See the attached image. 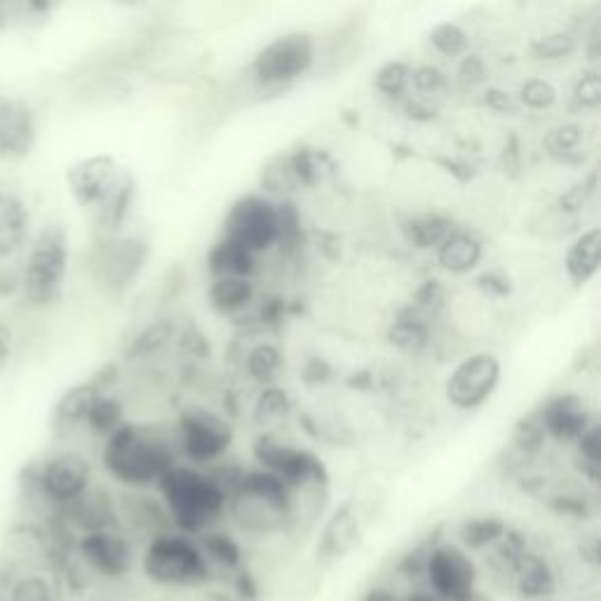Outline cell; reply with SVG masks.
<instances>
[{
    "mask_svg": "<svg viewBox=\"0 0 601 601\" xmlns=\"http://www.w3.org/2000/svg\"><path fill=\"white\" fill-rule=\"evenodd\" d=\"M179 464L176 442L155 426L125 424L104 439L102 466L118 487L146 491Z\"/></svg>",
    "mask_w": 601,
    "mask_h": 601,
    "instance_id": "cell-1",
    "label": "cell"
},
{
    "mask_svg": "<svg viewBox=\"0 0 601 601\" xmlns=\"http://www.w3.org/2000/svg\"><path fill=\"white\" fill-rule=\"evenodd\" d=\"M67 186L75 205L90 212L109 233L128 222L134 203V179L106 153L80 157L67 170Z\"/></svg>",
    "mask_w": 601,
    "mask_h": 601,
    "instance_id": "cell-2",
    "label": "cell"
},
{
    "mask_svg": "<svg viewBox=\"0 0 601 601\" xmlns=\"http://www.w3.org/2000/svg\"><path fill=\"white\" fill-rule=\"evenodd\" d=\"M172 529L191 538L216 529L228 510V496L214 479L186 464L172 466L155 485Z\"/></svg>",
    "mask_w": 601,
    "mask_h": 601,
    "instance_id": "cell-3",
    "label": "cell"
},
{
    "mask_svg": "<svg viewBox=\"0 0 601 601\" xmlns=\"http://www.w3.org/2000/svg\"><path fill=\"white\" fill-rule=\"evenodd\" d=\"M294 491L283 479L262 470H245L228 498V510L243 531L271 533L283 529L294 515Z\"/></svg>",
    "mask_w": 601,
    "mask_h": 601,
    "instance_id": "cell-4",
    "label": "cell"
},
{
    "mask_svg": "<svg viewBox=\"0 0 601 601\" xmlns=\"http://www.w3.org/2000/svg\"><path fill=\"white\" fill-rule=\"evenodd\" d=\"M139 564L149 580L167 588H197L212 580V567L197 540L184 533H160L146 540Z\"/></svg>",
    "mask_w": 601,
    "mask_h": 601,
    "instance_id": "cell-5",
    "label": "cell"
},
{
    "mask_svg": "<svg viewBox=\"0 0 601 601\" xmlns=\"http://www.w3.org/2000/svg\"><path fill=\"white\" fill-rule=\"evenodd\" d=\"M71 262L69 233L62 224H48L40 231L29 249L24 266V298L35 308L54 306L64 294Z\"/></svg>",
    "mask_w": 601,
    "mask_h": 601,
    "instance_id": "cell-6",
    "label": "cell"
},
{
    "mask_svg": "<svg viewBox=\"0 0 601 601\" xmlns=\"http://www.w3.org/2000/svg\"><path fill=\"white\" fill-rule=\"evenodd\" d=\"M94 487L90 460L73 449L54 451L33 470L31 491L50 517L78 503Z\"/></svg>",
    "mask_w": 601,
    "mask_h": 601,
    "instance_id": "cell-7",
    "label": "cell"
},
{
    "mask_svg": "<svg viewBox=\"0 0 601 601\" xmlns=\"http://www.w3.org/2000/svg\"><path fill=\"white\" fill-rule=\"evenodd\" d=\"M317 59L315 38L308 31H289L273 38L252 59L249 71L256 85L266 90L289 88L310 73Z\"/></svg>",
    "mask_w": 601,
    "mask_h": 601,
    "instance_id": "cell-8",
    "label": "cell"
},
{
    "mask_svg": "<svg viewBox=\"0 0 601 601\" xmlns=\"http://www.w3.org/2000/svg\"><path fill=\"white\" fill-rule=\"evenodd\" d=\"M233 426L222 414L205 407H186L176 420V454L186 460V466L207 470L224 460L233 447Z\"/></svg>",
    "mask_w": 601,
    "mask_h": 601,
    "instance_id": "cell-9",
    "label": "cell"
},
{
    "mask_svg": "<svg viewBox=\"0 0 601 601\" xmlns=\"http://www.w3.org/2000/svg\"><path fill=\"white\" fill-rule=\"evenodd\" d=\"M256 468H262L283 482L296 493L298 489H323L327 487L325 464L313 451L294 447L285 439L275 437L273 432H262L252 447Z\"/></svg>",
    "mask_w": 601,
    "mask_h": 601,
    "instance_id": "cell-10",
    "label": "cell"
},
{
    "mask_svg": "<svg viewBox=\"0 0 601 601\" xmlns=\"http://www.w3.org/2000/svg\"><path fill=\"white\" fill-rule=\"evenodd\" d=\"M279 210L271 195L247 193L240 195L224 218L222 237L243 245L254 256L277 245Z\"/></svg>",
    "mask_w": 601,
    "mask_h": 601,
    "instance_id": "cell-11",
    "label": "cell"
},
{
    "mask_svg": "<svg viewBox=\"0 0 601 601\" xmlns=\"http://www.w3.org/2000/svg\"><path fill=\"white\" fill-rule=\"evenodd\" d=\"M428 592L442 601H477L479 571L472 554L460 546L439 543L426 554L424 573Z\"/></svg>",
    "mask_w": 601,
    "mask_h": 601,
    "instance_id": "cell-12",
    "label": "cell"
},
{
    "mask_svg": "<svg viewBox=\"0 0 601 601\" xmlns=\"http://www.w3.org/2000/svg\"><path fill=\"white\" fill-rule=\"evenodd\" d=\"M88 573L102 580H123L136 564L134 540L123 529L92 531L75 538L71 552Z\"/></svg>",
    "mask_w": 601,
    "mask_h": 601,
    "instance_id": "cell-13",
    "label": "cell"
},
{
    "mask_svg": "<svg viewBox=\"0 0 601 601\" xmlns=\"http://www.w3.org/2000/svg\"><path fill=\"white\" fill-rule=\"evenodd\" d=\"M503 378V365L493 353H472L451 369L445 395L458 411H475L485 407Z\"/></svg>",
    "mask_w": 601,
    "mask_h": 601,
    "instance_id": "cell-14",
    "label": "cell"
},
{
    "mask_svg": "<svg viewBox=\"0 0 601 601\" xmlns=\"http://www.w3.org/2000/svg\"><path fill=\"white\" fill-rule=\"evenodd\" d=\"M536 416L540 420V426H543L548 439L569 445H575L580 435L594 424L592 409L578 393L552 395Z\"/></svg>",
    "mask_w": 601,
    "mask_h": 601,
    "instance_id": "cell-15",
    "label": "cell"
},
{
    "mask_svg": "<svg viewBox=\"0 0 601 601\" xmlns=\"http://www.w3.org/2000/svg\"><path fill=\"white\" fill-rule=\"evenodd\" d=\"M149 249L132 237H111L96 256V268L104 283L113 289H125L144 268Z\"/></svg>",
    "mask_w": 601,
    "mask_h": 601,
    "instance_id": "cell-16",
    "label": "cell"
},
{
    "mask_svg": "<svg viewBox=\"0 0 601 601\" xmlns=\"http://www.w3.org/2000/svg\"><path fill=\"white\" fill-rule=\"evenodd\" d=\"M0 601H59V583L48 567L17 564L0 580Z\"/></svg>",
    "mask_w": 601,
    "mask_h": 601,
    "instance_id": "cell-17",
    "label": "cell"
},
{
    "mask_svg": "<svg viewBox=\"0 0 601 601\" xmlns=\"http://www.w3.org/2000/svg\"><path fill=\"white\" fill-rule=\"evenodd\" d=\"M510 585L529 601H543L552 599L557 590V575L543 554L524 550L512 567Z\"/></svg>",
    "mask_w": 601,
    "mask_h": 601,
    "instance_id": "cell-18",
    "label": "cell"
},
{
    "mask_svg": "<svg viewBox=\"0 0 601 601\" xmlns=\"http://www.w3.org/2000/svg\"><path fill=\"white\" fill-rule=\"evenodd\" d=\"M437 266L449 275H468L485 258V245L472 231L454 228L435 249Z\"/></svg>",
    "mask_w": 601,
    "mask_h": 601,
    "instance_id": "cell-19",
    "label": "cell"
},
{
    "mask_svg": "<svg viewBox=\"0 0 601 601\" xmlns=\"http://www.w3.org/2000/svg\"><path fill=\"white\" fill-rule=\"evenodd\" d=\"M599 254H601V231L592 226L580 233L569 245L564 254V273L573 287H585L599 273Z\"/></svg>",
    "mask_w": 601,
    "mask_h": 601,
    "instance_id": "cell-20",
    "label": "cell"
},
{
    "mask_svg": "<svg viewBox=\"0 0 601 601\" xmlns=\"http://www.w3.org/2000/svg\"><path fill=\"white\" fill-rule=\"evenodd\" d=\"M35 125L33 115L19 102L0 99V151L27 153L33 146Z\"/></svg>",
    "mask_w": 601,
    "mask_h": 601,
    "instance_id": "cell-21",
    "label": "cell"
},
{
    "mask_svg": "<svg viewBox=\"0 0 601 601\" xmlns=\"http://www.w3.org/2000/svg\"><path fill=\"white\" fill-rule=\"evenodd\" d=\"M207 271L212 277H254L256 256L243 245L233 243L228 237H218L207 252Z\"/></svg>",
    "mask_w": 601,
    "mask_h": 601,
    "instance_id": "cell-22",
    "label": "cell"
},
{
    "mask_svg": "<svg viewBox=\"0 0 601 601\" xmlns=\"http://www.w3.org/2000/svg\"><path fill=\"white\" fill-rule=\"evenodd\" d=\"M256 296L254 279L249 277H212L207 287V304L218 315L243 313Z\"/></svg>",
    "mask_w": 601,
    "mask_h": 601,
    "instance_id": "cell-23",
    "label": "cell"
},
{
    "mask_svg": "<svg viewBox=\"0 0 601 601\" xmlns=\"http://www.w3.org/2000/svg\"><path fill=\"white\" fill-rule=\"evenodd\" d=\"M289 172L294 176L296 186H319L329 182V179L336 174V163L334 157L323 151V149H313V146H300L287 155Z\"/></svg>",
    "mask_w": 601,
    "mask_h": 601,
    "instance_id": "cell-24",
    "label": "cell"
},
{
    "mask_svg": "<svg viewBox=\"0 0 601 601\" xmlns=\"http://www.w3.org/2000/svg\"><path fill=\"white\" fill-rule=\"evenodd\" d=\"M403 235L407 243L416 249H437L439 243L456 228L454 222L445 214L437 212H424L411 214L403 222Z\"/></svg>",
    "mask_w": 601,
    "mask_h": 601,
    "instance_id": "cell-25",
    "label": "cell"
},
{
    "mask_svg": "<svg viewBox=\"0 0 601 601\" xmlns=\"http://www.w3.org/2000/svg\"><path fill=\"white\" fill-rule=\"evenodd\" d=\"M508 524L503 519L482 515V517H470L464 524L458 527V546L470 552H487L493 550L500 540L508 533Z\"/></svg>",
    "mask_w": 601,
    "mask_h": 601,
    "instance_id": "cell-26",
    "label": "cell"
},
{
    "mask_svg": "<svg viewBox=\"0 0 601 601\" xmlns=\"http://www.w3.org/2000/svg\"><path fill=\"white\" fill-rule=\"evenodd\" d=\"M102 393H106V390L99 388L94 380L73 386L71 390H67L62 395V399H59V405L54 409V424L62 430L85 426L88 414H90L92 405L96 403V397Z\"/></svg>",
    "mask_w": 601,
    "mask_h": 601,
    "instance_id": "cell-27",
    "label": "cell"
},
{
    "mask_svg": "<svg viewBox=\"0 0 601 601\" xmlns=\"http://www.w3.org/2000/svg\"><path fill=\"white\" fill-rule=\"evenodd\" d=\"M357 533H359L357 519L353 510L344 506L340 510H336L329 522L325 524V531L323 536H319V543H317V552L329 559L344 557L355 546Z\"/></svg>",
    "mask_w": 601,
    "mask_h": 601,
    "instance_id": "cell-28",
    "label": "cell"
},
{
    "mask_svg": "<svg viewBox=\"0 0 601 601\" xmlns=\"http://www.w3.org/2000/svg\"><path fill=\"white\" fill-rule=\"evenodd\" d=\"M197 546L203 550L207 564L222 571H240L243 567V548L237 540L222 529H210L203 536H197Z\"/></svg>",
    "mask_w": 601,
    "mask_h": 601,
    "instance_id": "cell-29",
    "label": "cell"
},
{
    "mask_svg": "<svg viewBox=\"0 0 601 601\" xmlns=\"http://www.w3.org/2000/svg\"><path fill=\"white\" fill-rule=\"evenodd\" d=\"M285 365V355L279 350L277 344L273 340H262V344H256L247 350L245 355V371L256 384L266 386H275V380L283 371Z\"/></svg>",
    "mask_w": 601,
    "mask_h": 601,
    "instance_id": "cell-30",
    "label": "cell"
},
{
    "mask_svg": "<svg viewBox=\"0 0 601 601\" xmlns=\"http://www.w3.org/2000/svg\"><path fill=\"white\" fill-rule=\"evenodd\" d=\"M390 346L407 357H418L430 348V329L418 317H399L388 329Z\"/></svg>",
    "mask_w": 601,
    "mask_h": 601,
    "instance_id": "cell-31",
    "label": "cell"
},
{
    "mask_svg": "<svg viewBox=\"0 0 601 601\" xmlns=\"http://www.w3.org/2000/svg\"><path fill=\"white\" fill-rule=\"evenodd\" d=\"M294 403L285 388L266 386L262 393H258L256 403H254V420L262 428H273L285 424V420L292 416Z\"/></svg>",
    "mask_w": 601,
    "mask_h": 601,
    "instance_id": "cell-32",
    "label": "cell"
},
{
    "mask_svg": "<svg viewBox=\"0 0 601 601\" xmlns=\"http://www.w3.org/2000/svg\"><path fill=\"white\" fill-rule=\"evenodd\" d=\"M515 99L519 104V111H531V113H546L552 111L559 102V90L548 78H527L519 90L515 92Z\"/></svg>",
    "mask_w": 601,
    "mask_h": 601,
    "instance_id": "cell-33",
    "label": "cell"
},
{
    "mask_svg": "<svg viewBox=\"0 0 601 601\" xmlns=\"http://www.w3.org/2000/svg\"><path fill=\"white\" fill-rule=\"evenodd\" d=\"M580 45V40L575 33L571 31H552L548 35H540L536 40H531L529 45V54L536 62H562V59H569Z\"/></svg>",
    "mask_w": 601,
    "mask_h": 601,
    "instance_id": "cell-34",
    "label": "cell"
},
{
    "mask_svg": "<svg viewBox=\"0 0 601 601\" xmlns=\"http://www.w3.org/2000/svg\"><path fill=\"white\" fill-rule=\"evenodd\" d=\"M123 424H125V409H123V405H120V399L109 393H102L96 397V403L92 405L88 420H85V426L94 435L104 437V439L109 435H113Z\"/></svg>",
    "mask_w": 601,
    "mask_h": 601,
    "instance_id": "cell-35",
    "label": "cell"
},
{
    "mask_svg": "<svg viewBox=\"0 0 601 601\" xmlns=\"http://www.w3.org/2000/svg\"><path fill=\"white\" fill-rule=\"evenodd\" d=\"M174 338V323L167 317L163 319H155V323H151L149 327H144L142 332H139L132 340V348H130V357L132 359H149L157 353H163L170 340Z\"/></svg>",
    "mask_w": 601,
    "mask_h": 601,
    "instance_id": "cell-36",
    "label": "cell"
},
{
    "mask_svg": "<svg viewBox=\"0 0 601 601\" xmlns=\"http://www.w3.org/2000/svg\"><path fill=\"white\" fill-rule=\"evenodd\" d=\"M430 48L447 59H460L470 52V33L458 22H442L428 33Z\"/></svg>",
    "mask_w": 601,
    "mask_h": 601,
    "instance_id": "cell-37",
    "label": "cell"
},
{
    "mask_svg": "<svg viewBox=\"0 0 601 601\" xmlns=\"http://www.w3.org/2000/svg\"><path fill=\"white\" fill-rule=\"evenodd\" d=\"M585 130L580 128L578 123H564V125H557L548 132L546 136V149L548 153L559 160V163H569V160L573 155L580 153V144H583V134Z\"/></svg>",
    "mask_w": 601,
    "mask_h": 601,
    "instance_id": "cell-38",
    "label": "cell"
},
{
    "mask_svg": "<svg viewBox=\"0 0 601 601\" xmlns=\"http://www.w3.org/2000/svg\"><path fill=\"white\" fill-rule=\"evenodd\" d=\"M409 75H411V67L407 62L390 59V62H386L374 73V85L384 96L403 99L409 92Z\"/></svg>",
    "mask_w": 601,
    "mask_h": 601,
    "instance_id": "cell-39",
    "label": "cell"
},
{
    "mask_svg": "<svg viewBox=\"0 0 601 601\" xmlns=\"http://www.w3.org/2000/svg\"><path fill=\"white\" fill-rule=\"evenodd\" d=\"M575 451H578V460H580V472H585L590 477V482L597 485L599 479V466H601V426L594 424L580 435V439L575 442Z\"/></svg>",
    "mask_w": 601,
    "mask_h": 601,
    "instance_id": "cell-40",
    "label": "cell"
},
{
    "mask_svg": "<svg viewBox=\"0 0 601 601\" xmlns=\"http://www.w3.org/2000/svg\"><path fill=\"white\" fill-rule=\"evenodd\" d=\"M456 83L464 90H477L489 83V67L487 59L477 52H468L466 57L458 59L456 69Z\"/></svg>",
    "mask_w": 601,
    "mask_h": 601,
    "instance_id": "cell-41",
    "label": "cell"
},
{
    "mask_svg": "<svg viewBox=\"0 0 601 601\" xmlns=\"http://www.w3.org/2000/svg\"><path fill=\"white\" fill-rule=\"evenodd\" d=\"M447 85H449V75L435 64H418L411 69L409 90H414L420 96L442 92Z\"/></svg>",
    "mask_w": 601,
    "mask_h": 601,
    "instance_id": "cell-42",
    "label": "cell"
},
{
    "mask_svg": "<svg viewBox=\"0 0 601 601\" xmlns=\"http://www.w3.org/2000/svg\"><path fill=\"white\" fill-rule=\"evenodd\" d=\"M594 193H597V172L588 174L583 182H578L567 193L559 195L557 207L562 210L564 214H578V212H583L590 205V200L594 197Z\"/></svg>",
    "mask_w": 601,
    "mask_h": 601,
    "instance_id": "cell-43",
    "label": "cell"
},
{
    "mask_svg": "<svg viewBox=\"0 0 601 601\" xmlns=\"http://www.w3.org/2000/svg\"><path fill=\"white\" fill-rule=\"evenodd\" d=\"M573 104L583 111H597L601 104V75L599 69H590L575 80L573 85Z\"/></svg>",
    "mask_w": 601,
    "mask_h": 601,
    "instance_id": "cell-44",
    "label": "cell"
},
{
    "mask_svg": "<svg viewBox=\"0 0 601 601\" xmlns=\"http://www.w3.org/2000/svg\"><path fill=\"white\" fill-rule=\"evenodd\" d=\"M548 442V435L543 430V426H540L538 416H529V418H522L519 420V426L515 428V447L522 451V454H536L546 447Z\"/></svg>",
    "mask_w": 601,
    "mask_h": 601,
    "instance_id": "cell-45",
    "label": "cell"
},
{
    "mask_svg": "<svg viewBox=\"0 0 601 601\" xmlns=\"http://www.w3.org/2000/svg\"><path fill=\"white\" fill-rule=\"evenodd\" d=\"M485 104L500 113V115H515L519 111V104L512 92L508 90H500V88H487L485 90Z\"/></svg>",
    "mask_w": 601,
    "mask_h": 601,
    "instance_id": "cell-46",
    "label": "cell"
},
{
    "mask_svg": "<svg viewBox=\"0 0 601 601\" xmlns=\"http://www.w3.org/2000/svg\"><path fill=\"white\" fill-rule=\"evenodd\" d=\"M554 510L562 512V515L583 517L585 515V503L578 496H557L554 498Z\"/></svg>",
    "mask_w": 601,
    "mask_h": 601,
    "instance_id": "cell-47",
    "label": "cell"
},
{
    "mask_svg": "<svg viewBox=\"0 0 601 601\" xmlns=\"http://www.w3.org/2000/svg\"><path fill=\"white\" fill-rule=\"evenodd\" d=\"M182 346L195 355V357H203L205 353H210V346H207V340L203 338V334H200L197 329H189L184 336H182Z\"/></svg>",
    "mask_w": 601,
    "mask_h": 601,
    "instance_id": "cell-48",
    "label": "cell"
},
{
    "mask_svg": "<svg viewBox=\"0 0 601 601\" xmlns=\"http://www.w3.org/2000/svg\"><path fill=\"white\" fill-rule=\"evenodd\" d=\"M442 287H439L437 285V279H430V283H426L424 287H420L418 289V304L420 306H435V304H439V300H442Z\"/></svg>",
    "mask_w": 601,
    "mask_h": 601,
    "instance_id": "cell-49",
    "label": "cell"
},
{
    "mask_svg": "<svg viewBox=\"0 0 601 601\" xmlns=\"http://www.w3.org/2000/svg\"><path fill=\"white\" fill-rule=\"evenodd\" d=\"M363 601H403V597H397L388 588H371Z\"/></svg>",
    "mask_w": 601,
    "mask_h": 601,
    "instance_id": "cell-50",
    "label": "cell"
},
{
    "mask_svg": "<svg viewBox=\"0 0 601 601\" xmlns=\"http://www.w3.org/2000/svg\"><path fill=\"white\" fill-rule=\"evenodd\" d=\"M403 601H442V599L435 597V594L428 592V590H416V592L407 594Z\"/></svg>",
    "mask_w": 601,
    "mask_h": 601,
    "instance_id": "cell-51",
    "label": "cell"
},
{
    "mask_svg": "<svg viewBox=\"0 0 601 601\" xmlns=\"http://www.w3.org/2000/svg\"><path fill=\"white\" fill-rule=\"evenodd\" d=\"M8 353H10L8 340H6V336H0V365H3L6 359H8Z\"/></svg>",
    "mask_w": 601,
    "mask_h": 601,
    "instance_id": "cell-52",
    "label": "cell"
},
{
    "mask_svg": "<svg viewBox=\"0 0 601 601\" xmlns=\"http://www.w3.org/2000/svg\"><path fill=\"white\" fill-rule=\"evenodd\" d=\"M543 601H554V599H543Z\"/></svg>",
    "mask_w": 601,
    "mask_h": 601,
    "instance_id": "cell-53",
    "label": "cell"
}]
</instances>
